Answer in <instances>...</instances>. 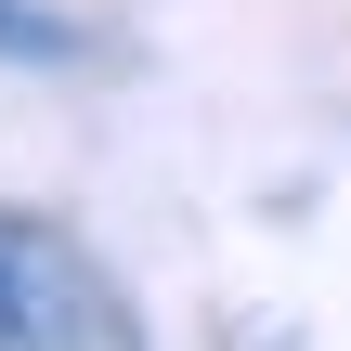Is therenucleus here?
Returning a JSON list of instances; mask_svg holds the SVG:
<instances>
[{
    "instance_id": "f257e3e1",
    "label": "nucleus",
    "mask_w": 351,
    "mask_h": 351,
    "mask_svg": "<svg viewBox=\"0 0 351 351\" xmlns=\"http://www.w3.org/2000/svg\"><path fill=\"white\" fill-rule=\"evenodd\" d=\"M0 351H130V300L26 208H0Z\"/></svg>"
}]
</instances>
